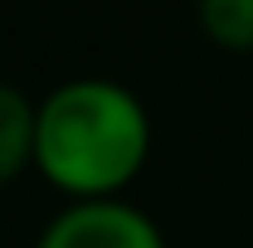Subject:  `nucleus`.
I'll return each mask as SVG.
<instances>
[{
    "mask_svg": "<svg viewBox=\"0 0 253 248\" xmlns=\"http://www.w3.org/2000/svg\"><path fill=\"white\" fill-rule=\"evenodd\" d=\"M151 161V112L117 78H68L39 97L34 170L78 200H122Z\"/></svg>",
    "mask_w": 253,
    "mask_h": 248,
    "instance_id": "nucleus-1",
    "label": "nucleus"
},
{
    "mask_svg": "<svg viewBox=\"0 0 253 248\" xmlns=\"http://www.w3.org/2000/svg\"><path fill=\"white\" fill-rule=\"evenodd\" d=\"M195 20L214 49L253 54V0H205Z\"/></svg>",
    "mask_w": 253,
    "mask_h": 248,
    "instance_id": "nucleus-4",
    "label": "nucleus"
},
{
    "mask_svg": "<svg viewBox=\"0 0 253 248\" xmlns=\"http://www.w3.org/2000/svg\"><path fill=\"white\" fill-rule=\"evenodd\" d=\"M34 136H39V102L0 83V190L34 170Z\"/></svg>",
    "mask_w": 253,
    "mask_h": 248,
    "instance_id": "nucleus-3",
    "label": "nucleus"
},
{
    "mask_svg": "<svg viewBox=\"0 0 253 248\" xmlns=\"http://www.w3.org/2000/svg\"><path fill=\"white\" fill-rule=\"evenodd\" d=\"M34 248H166V234L131 200H78L39 229Z\"/></svg>",
    "mask_w": 253,
    "mask_h": 248,
    "instance_id": "nucleus-2",
    "label": "nucleus"
}]
</instances>
